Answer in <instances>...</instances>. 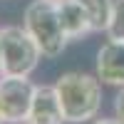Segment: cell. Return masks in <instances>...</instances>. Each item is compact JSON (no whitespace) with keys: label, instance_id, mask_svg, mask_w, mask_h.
Instances as JSON below:
<instances>
[{"label":"cell","instance_id":"6da1fadb","mask_svg":"<svg viewBox=\"0 0 124 124\" xmlns=\"http://www.w3.org/2000/svg\"><path fill=\"white\" fill-rule=\"evenodd\" d=\"M62 114L70 124H85L97 117L102 107V87L99 77L85 75V72H65L55 82Z\"/></svg>","mask_w":124,"mask_h":124},{"label":"cell","instance_id":"7a4b0ae2","mask_svg":"<svg viewBox=\"0 0 124 124\" xmlns=\"http://www.w3.org/2000/svg\"><path fill=\"white\" fill-rule=\"evenodd\" d=\"M23 27L30 32V37L35 40V45L40 47L42 57H60L67 47V35L62 30L60 15H57V3L55 0H32L25 8L23 15Z\"/></svg>","mask_w":124,"mask_h":124},{"label":"cell","instance_id":"3957f363","mask_svg":"<svg viewBox=\"0 0 124 124\" xmlns=\"http://www.w3.org/2000/svg\"><path fill=\"white\" fill-rule=\"evenodd\" d=\"M0 47H3V72L0 75L30 77L35 72L40 57H42L40 47L35 45V40L20 25L0 27Z\"/></svg>","mask_w":124,"mask_h":124},{"label":"cell","instance_id":"277c9868","mask_svg":"<svg viewBox=\"0 0 124 124\" xmlns=\"http://www.w3.org/2000/svg\"><path fill=\"white\" fill-rule=\"evenodd\" d=\"M35 85L20 75H0V124L25 122Z\"/></svg>","mask_w":124,"mask_h":124},{"label":"cell","instance_id":"5b68a950","mask_svg":"<svg viewBox=\"0 0 124 124\" xmlns=\"http://www.w3.org/2000/svg\"><path fill=\"white\" fill-rule=\"evenodd\" d=\"M62 122H65V114H62L55 85H35V94L30 102L25 124H62Z\"/></svg>","mask_w":124,"mask_h":124},{"label":"cell","instance_id":"8992f818","mask_svg":"<svg viewBox=\"0 0 124 124\" xmlns=\"http://www.w3.org/2000/svg\"><path fill=\"white\" fill-rule=\"evenodd\" d=\"M97 77L104 85L124 87V42L109 40L97 52Z\"/></svg>","mask_w":124,"mask_h":124},{"label":"cell","instance_id":"52a82bcc","mask_svg":"<svg viewBox=\"0 0 124 124\" xmlns=\"http://www.w3.org/2000/svg\"><path fill=\"white\" fill-rule=\"evenodd\" d=\"M55 3H57V15H60L67 40H79V37H87L89 32H94L89 15L79 0H55Z\"/></svg>","mask_w":124,"mask_h":124},{"label":"cell","instance_id":"ba28073f","mask_svg":"<svg viewBox=\"0 0 124 124\" xmlns=\"http://www.w3.org/2000/svg\"><path fill=\"white\" fill-rule=\"evenodd\" d=\"M79 3H82V8L87 10L89 23H92V30H94V32H102V30H107L114 0H79Z\"/></svg>","mask_w":124,"mask_h":124},{"label":"cell","instance_id":"9c48e42d","mask_svg":"<svg viewBox=\"0 0 124 124\" xmlns=\"http://www.w3.org/2000/svg\"><path fill=\"white\" fill-rule=\"evenodd\" d=\"M107 37L124 42V0H114L112 5V15H109V25H107Z\"/></svg>","mask_w":124,"mask_h":124},{"label":"cell","instance_id":"30bf717a","mask_svg":"<svg viewBox=\"0 0 124 124\" xmlns=\"http://www.w3.org/2000/svg\"><path fill=\"white\" fill-rule=\"evenodd\" d=\"M114 114L124 122V87L119 89V94L114 97Z\"/></svg>","mask_w":124,"mask_h":124},{"label":"cell","instance_id":"8fae6325","mask_svg":"<svg viewBox=\"0 0 124 124\" xmlns=\"http://www.w3.org/2000/svg\"><path fill=\"white\" fill-rule=\"evenodd\" d=\"M94 124H124L119 117H114V119H107V117H102V119H97L94 117Z\"/></svg>","mask_w":124,"mask_h":124},{"label":"cell","instance_id":"7c38bea8","mask_svg":"<svg viewBox=\"0 0 124 124\" xmlns=\"http://www.w3.org/2000/svg\"><path fill=\"white\" fill-rule=\"evenodd\" d=\"M0 72H3V47H0Z\"/></svg>","mask_w":124,"mask_h":124},{"label":"cell","instance_id":"4fadbf2b","mask_svg":"<svg viewBox=\"0 0 124 124\" xmlns=\"http://www.w3.org/2000/svg\"><path fill=\"white\" fill-rule=\"evenodd\" d=\"M17 124H25V122H17Z\"/></svg>","mask_w":124,"mask_h":124}]
</instances>
